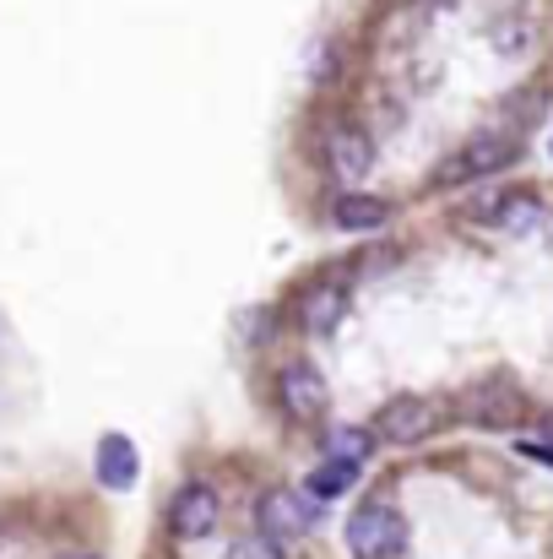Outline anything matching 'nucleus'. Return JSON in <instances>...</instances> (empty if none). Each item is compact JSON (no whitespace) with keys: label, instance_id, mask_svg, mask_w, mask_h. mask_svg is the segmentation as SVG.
<instances>
[{"label":"nucleus","instance_id":"0eeeda50","mask_svg":"<svg viewBox=\"0 0 553 559\" xmlns=\"http://www.w3.org/2000/svg\"><path fill=\"white\" fill-rule=\"evenodd\" d=\"M277 396H282V413L299 418V424L321 418L326 402H332V391H326L321 370H310V365H288V370L277 374Z\"/></svg>","mask_w":553,"mask_h":559},{"label":"nucleus","instance_id":"20e7f679","mask_svg":"<svg viewBox=\"0 0 553 559\" xmlns=\"http://www.w3.org/2000/svg\"><path fill=\"white\" fill-rule=\"evenodd\" d=\"M434 424H440V413H434L429 396H390V402L380 407V418H374V435H380L385 445H418Z\"/></svg>","mask_w":553,"mask_h":559},{"label":"nucleus","instance_id":"39448f33","mask_svg":"<svg viewBox=\"0 0 553 559\" xmlns=\"http://www.w3.org/2000/svg\"><path fill=\"white\" fill-rule=\"evenodd\" d=\"M217 516H223V500H217L212 484H184L180 495H175V506H169V527H175V538H184V544L212 538L217 533Z\"/></svg>","mask_w":553,"mask_h":559},{"label":"nucleus","instance_id":"423d86ee","mask_svg":"<svg viewBox=\"0 0 553 559\" xmlns=\"http://www.w3.org/2000/svg\"><path fill=\"white\" fill-rule=\"evenodd\" d=\"M461 413H467L478 429H516L521 413H527V402H521V391H510L505 380H489V385H478V391L461 396Z\"/></svg>","mask_w":553,"mask_h":559},{"label":"nucleus","instance_id":"2eb2a0df","mask_svg":"<svg viewBox=\"0 0 553 559\" xmlns=\"http://www.w3.org/2000/svg\"><path fill=\"white\" fill-rule=\"evenodd\" d=\"M228 559H277V549H272V538H261V544L244 538V544H233V555Z\"/></svg>","mask_w":553,"mask_h":559},{"label":"nucleus","instance_id":"4468645a","mask_svg":"<svg viewBox=\"0 0 553 559\" xmlns=\"http://www.w3.org/2000/svg\"><path fill=\"white\" fill-rule=\"evenodd\" d=\"M369 451H374V435H369V429H353V424H348V429H332V435H326V456H332V462H353V467H359Z\"/></svg>","mask_w":553,"mask_h":559},{"label":"nucleus","instance_id":"9b49d317","mask_svg":"<svg viewBox=\"0 0 553 559\" xmlns=\"http://www.w3.org/2000/svg\"><path fill=\"white\" fill-rule=\"evenodd\" d=\"M332 223L348 228V234H369V228H385L390 223V201L364 195V190H342L337 206H332Z\"/></svg>","mask_w":553,"mask_h":559},{"label":"nucleus","instance_id":"f3484780","mask_svg":"<svg viewBox=\"0 0 553 559\" xmlns=\"http://www.w3.org/2000/svg\"><path fill=\"white\" fill-rule=\"evenodd\" d=\"M549 153H553V136H549Z\"/></svg>","mask_w":553,"mask_h":559},{"label":"nucleus","instance_id":"ddd939ff","mask_svg":"<svg viewBox=\"0 0 553 559\" xmlns=\"http://www.w3.org/2000/svg\"><path fill=\"white\" fill-rule=\"evenodd\" d=\"M494 223L510 228V234H527V228L543 223V206L532 195H510V201H494Z\"/></svg>","mask_w":553,"mask_h":559},{"label":"nucleus","instance_id":"f257e3e1","mask_svg":"<svg viewBox=\"0 0 553 559\" xmlns=\"http://www.w3.org/2000/svg\"><path fill=\"white\" fill-rule=\"evenodd\" d=\"M407 549V522L390 506H364L348 522V555L353 559H401Z\"/></svg>","mask_w":553,"mask_h":559},{"label":"nucleus","instance_id":"f03ea898","mask_svg":"<svg viewBox=\"0 0 553 559\" xmlns=\"http://www.w3.org/2000/svg\"><path fill=\"white\" fill-rule=\"evenodd\" d=\"M255 522H261V538H272V544L304 538L315 527V500L299 489H266L255 506Z\"/></svg>","mask_w":553,"mask_h":559},{"label":"nucleus","instance_id":"9d476101","mask_svg":"<svg viewBox=\"0 0 553 559\" xmlns=\"http://www.w3.org/2000/svg\"><path fill=\"white\" fill-rule=\"evenodd\" d=\"M342 310H348V288H337V283H315L299 299V321H304L310 337H332L337 321H342Z\"/></svg>","mask_w":553,"mask_h":559},{"label":"nucleus","instance_id":"f8f14e48","mask_svg":"<svg viewBox=\"0 0 553 559\" xmlns=\"http://www.w3.org/2000/svg\"><path fill=\"white\" fill-rule=\"evenodd\" d=\"M353 484H359V467H353V462H332V456H326V462L304 478V495H310V500H337V495H348Z\"/></svg>","mask_w":553,"mask_h":559},{"label":"nucleus","instance_id":"dca6fc26","mask_svg":"<svg viewBox=\"0 0 553 559\" xmlns=\"http://www.w3.org/2000/svg\"><path fill=\"white\" fill-rule=\"evenodd\" d=\"M60 559H93V555H60Z\"/></svg>","mask_w":553,"mask_h":559},{"label":"nucleus","instance_id":"7ed1b4c3","mask_svg":"<svg viewBox=\"0 0 553 559\" xmlns=\"http://www.w3.org/2000/svg\"><path fill=\"white\" fill-rule=\"evenodd\" d=\"M516 158V142L510 136H472L445 169H440V186H467V180H489V175H500L505 164Z\"/></svg>","mask_w":553,"mask_h":559},{"label":"nucleus","instance_id":"1a4fd4ad","mask_svg":"<svg viewBox=\"0 0 553 559\" xmlns=\"http://www.w3.org/2000/svg\"><path fill=\"white\" fill-rule=\"evenodd\" d=\"M93 467H98V484L104 489H131L142 478V451L131 445V435H104Z\"/></svg>","mask_w":553,"mask_h":559},{"label":"nucleus","instance_id":"6e6552de","mask_svg":"<svg viewBox=\"0 0 553 559\" xmlns=\"http://www.w3.org/2000/svg\"><path fill=\"white\" fill-rule=\"evenodd\" d=\"M326 164H332V175L337 180H364L369 169H374V142H369L359 126H337L332 136H326Z\"/></svg>","mask_w":553,"mask_h":559}]
</instances>
